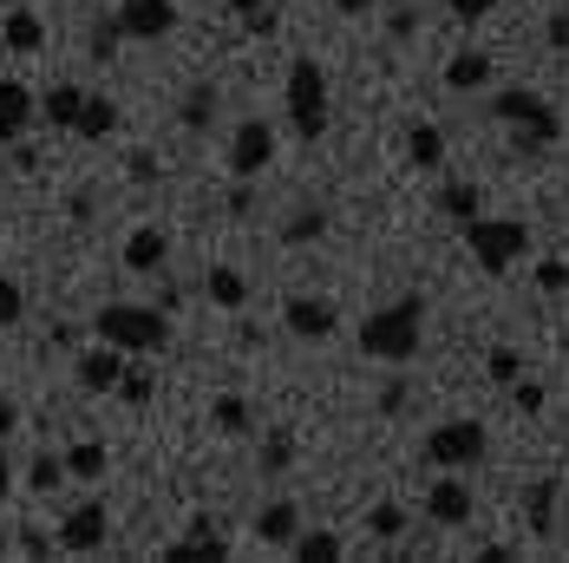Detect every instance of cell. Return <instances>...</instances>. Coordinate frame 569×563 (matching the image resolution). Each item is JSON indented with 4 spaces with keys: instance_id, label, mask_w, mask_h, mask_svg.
Returning <instances> with one entry per match:
<instances>
[{
    "instance_id": "6da1fadb",
    "label": "cell",
    "mask_w": 569,
    "mask_h": 563,
    "mask_svg": "<svg viewBox=\"0 0 569 563\" xmlns=\"http://www.w3.org/2000/svg\"><path fill=\"white\" fill-rule=\"evenodd\" d=\"M419 340H426V302L419 295H399L393 308H380V315H367V328H360V354L367 360H412L419 354Z\"/></svg>"
},
{
    "instance_id": "7a4b0ae2",
    "label": "cell",
    "mask_w": 569,
    "mask_h": 563,
    "mask_svg": "<svg viewBox=\"0 0 569 563\" xmlns=\"http://www.w3.org/2000/svg\"><path fill=\"white\" fill-rule=\"evenodd\" d=\"M92 335L112 340L118 354H158V347L171 340V322H164L158 308H138V302H106V308L92 315Z\"/></svg>"
},
{
    "instance_id": "3957f363",
    "label": "cell",
    "mask_w": 569,
    "mask_h": 563,
    "mask_svg": "<svg viewBox=\"0 0 569 563\" xmlns=\"http://www.w3.org/2000/svg\"><path fill=\"white\" fill-rule=\"evenodd\" d=\"M282 99H288V125H295L301 138H321V131H328V72H321L308 53L288 59Z\"/></svg>"
},
{
    "instance_id": "277c9868",
    "label": "cell",
    "mask_w": 569,
    "mask_h": 563,
    "mask_svg": "<svg viewBox=\"0 0 569 563\" xmlns=\"http://www.w3.org/2000/svg\"><path fill=\"white\" fill-rule=\"evenodd\" d=\"M465 243H471V256H478L485 276H505L517 256L530 249V224L523 217H471L465 224Z\"/></svg>"
},
{
    "instance_id": "5b68a950",
    "label": "cell",
    "mask_w": 569,
    "mask_h": 563,
    "mask_svg": "<svg viewBox=\"0 0 569 563\" xmlns=\"http://www.w3.org/2000/svg\"><path fill=\"white\" fill-rule=\"evenodd\" d=\"M491 118H498V125H511L517 145H530V151H543V145H557V138H563V118L550 112L537 92H523V86L498 92V99H491Z\"/></svg>"
},
{
    "instance_id": "8992f818",
    "label": "cell",
    "mask_w": 569,
    "mask_h": 563,
    "mask_svg": "<svg viewBox=\"0 0 569 563\" xmlns=\"http://www.w3.org/2000/svg\"><path fill=\"white\" fill-rule=\"evenodd\" d=\"M478 458H485V426L478 419H446V426L426 433V465H439V472H471Z\"/></svg>"
},
{
    "instance_id": "52a82bcc",
    "label": "cell",
    "mask_w": 569,
    "mask_h": 563,
    "mask_svg": "<svg viewBox=\"0 0 569 563\" xmlns=\"http://www.w3.org/2000/svg\"><path fill=\"white\" fill-rule=\"evenodd\" d=\"M276 158V131L262 118H242L229 131V177H262V165Z\"/></svg>"
},
{
    "instance_id": "ba28073f",
    "label": "cell",
    "mask_w": 569,
    "mask_h": 563,
    "mask_svg": "<svg viewBox=\"0 0 569 563\" xmlns=\"http://www.w3.org/2000/svg\"><path fill=\"white\" fill-rule=\"evenodd\" d=\"M106 498H86L79 511H66V524H59V544L72 551V557H92V551H106Z\"/></svg>"
},
{
    "instance_id": "9c48e42d",
    "label": "cell",
    "mask_w": 569,
    "mask_h": 563,
    "mask_svg": "<svg viewBox=\"0 0 569 563\" xmlns=\"http://www.w3.org/2000/svg\"><path fill=\"white\" fill-rule=\"evenodd\" d=\"M177 27V0H124L118 7V33L124 40H164Z\"/></svg>"
},
{
    "instance_id": "30bf717a",
    "label": "cell",
    "mask_w": 569,
    "mask_h": 563,
    "mask_svg": "<svg viewBox=\"0 0 569 563\" xmlns=\"http://www.w3.org/2000/svg\"><path fill=\"white\" fill-rule=\"evenodd\" d=\"M118 374H124V354H118L112 340H99L92 354H79V360H72V381H79L86 394H112Z\"/></svg>"
},
{
    "instance_id": "8fae6325",
    "label": "cell",
    "mask_w": 569,
    "mask_h": 563,
    "mask_svg": "<svg viewBox=\"0 0 569 563\" xmlns=\"http://www.w3.org/2000/svg\"><path fill=\"white\" fill-rule=\"evenodd\" d=\"M282 322H288V335H295V340H328V335H335V302H315V295H288Z\"/></svg>"
},
{
    "instance_id": "7c38bea8",
    "label": "cell",
    "mask_w": 569,
    "mask_h": 563,
    "mask_svg": "<svg viewBox=\"0 0 569 563\" xmlns=\"http://www.w3.org/2000/svg\"><path fill=\"white\" fill-rule=\"evenodd\" d=\"M426 517H432L439 531L471 524V485H465V478H439V485L426 492Z\"/></svg>"
},
{
    "instance_id": "4fadbf2b",
    "label": "cell",
    "mask_w": 569,
    "mask_h": 563,
    "mask_svg": "<svg viewBox=\"0 0 569 563\" xmlns=\"http://www.w3.org/2000/svg\"><path fill=\"white\" fill-rule=\"evenodd\" d=\"M164 256H171V236H164L158 224H138L131 236H124V269H131V276H158Z\"/></svg>"
},
{
    "instance_id": "5bb4252c",
    "label": "cell",
    "mask_w": 569,
    "mask_h": 563,
    "mask_svg": "<svg viewBox=\"0 0 569 563\" xmlns=\"http://www.w3.org/2000/svg\"><path fill=\"white\" fill-rule=\"evenodd\" d=\"M27 118H33V92L20 79H0V145H13L27 131Z\"/></svg>"
},
{
    "instance_id": "9a60e30c",
    "label": "cell",
    "mask_w": 569,
    "mask_h": 563,
    "mask_svg": "<svg viewBox=\"0 0 569 563\" xmlns=\"http://www.w3.org/2000/svg\"><path fill=\"white\" fill-rule=\"evenodd\" d=\"M0 40H7V53H40V47H47V27H40V13L13 7L7 27H0Z\"/></svg>"
},
{
    "instance_id": "2e32d148",
    "label": "cell",
    "mask_w": 569,
    "mask_h": 563,
    "mask_svg": "<svg viewBox=\"0 0 569 563\" xmlns=\"http://www.w3.org/2000/svg\"><path fill=\"white\" fill-rule=\"evenodd\" d=\"M256 531H262V544H295V531H301V505H295V498H276V505H262Z\"/></svg>"
},
{
    "instance_id": "e0dca14e",
    "label": "cell",
    "mask_w": 569,
    "mask_h": 563,
    "mask_svg": "<svg viewBox=\"0 0 569 563\" xmlns=\"http://www.w3.org/2000/svg\"><path fill=\"white\" fill-rule=\"evenodd\" d=\"M72 131H79L86 145L112 138V131H118V106H112V99H92V92H86V106H79V118H72Z\"/></svg>"
},
{
    "instance_id": "ac0fdd59",
    "label": "cell",
    "mask_w": 569,
    "mask_h": 563,
    "mask_svg": "<svg viewBox=\"0 0 569 563\" xmlns=\"http://www.w3.org/2000/svg\"><path fill=\"white\" fill-rule=\"evenodd\" d=\"M406 158L419 170H439L446 165V131H439V125H412V131H406Z\"/></svg>"
},
{
    "instance_id": "d6986e66",
    "label": "cell",
    "mask_w": 569,
    "mask_h": 563,
    "mask_svg": "<svg viewBox=\"0 0 569 563\" xmlns=\"http://www.w3.org/2000/svg\"><path fill=\"white\" fill-rule=\"evenodd\" d=\"M446 86H452V92H478V86H491V53H452Z\"/></svg>"
},
{
    "instance_id": "ffe728a7",
    "label": "cell",
    "mask_w": 569,
    "mask_h": 563,
    "mask_svg": "<svg viewBox=\"0 0 569 563\" xmlns=\"http://www.w3.org/2000/svg\"><path fill=\"white\" fill-rule=\"evenodd\" d=\"M40 106H47V125H59V131H72V118H79V106H86V92H79V86H72V79H59L53 92H47V99H40Z\"/></svg>"
},
{
    "instance_id": "44dd1931",
    "label": "cell",
    "mask_w": 569,
    "mask_h": 563,
    "mask_svg": "<svg viewBox=\"0 0 569 563\" xmlns=\"http://www.w3.org/2000/svg\"><path fill=\"white\" fill-rule=\"evenodd\" d=\"M439 210L465 229L471 217H485V197H478V184H446V190H439Z\"/></svg>"
},
{
    "instance_id": "7402d4cb",
    "label": "cell",
    "mask_w": 569,
    "mask_h": 563,
    "mask_svg": "<svg viewBox=\"0 0 569 563\" xmlns=\"http://www.w3.org/2000/svg\"><path fill=\"white\" fill-rule=\"evenodd\" d=\"M210 426H217L223 439H236V433H249V426H256V413H249V399H242V394H223L217 406H210Z\"/></svg>"
},
{
    "instance_id": "603a6c76",
    "label": "cell",
    "mask_w": 569,
    "mask_h": 563,
    "mask_svg": "<svg viewBox=\"0 0 569 563\" xmlns=\"http://www.w3.org/2000/svg\"><path fill=\"white\" fill-rule=\"evenodd\" d=\"M177 118H183V131H210L217 125V86H190Z\"/></svg>"
},
{
    "instance_id": "cb8c5ba5",
    "label": "cell",
    "mask_w": 569,
    "mask_h": 563,
    "mask_svg": "<svg viewBox=\"0 0 569 563\" xmlns=\"http://www.w3.org/2000/svg\"><path fill=\"white\" fill-rule=\"evenodd\" d=\"M295 563H341L335 531H295Z\"/></svg>"
},
{
    "instance_id": "d4e9b609",
    "label": "cell",
    "mask_w": 569,
    "mask_h": 563,
    "mask_svg": "<svg viewBox=\"0 0 569 563\" xmlns=\"http://www.w3.org/2000/svg\"><path fill=\"white\" fill-rule=\"evenodd\" d=\"M66 478H106V446L99 439H79L66 452Z\"/></svg>"
},
{
    "instance_id": "484cf974",
    "label": "cell",
    "mask_w": 569,
    "mask_h": 563,
    "mask_svg": "<svg viewBox=\"0 0 569 563\" xmlns=\"http://www.w3.org/2000/svg\"><path fill=\"white\" fill-rule=\"evenodd\" d=\"M210 302L217 308H242L249 302V282L236 276V269H210Z\"/></svg>"
},
{
    "instance_id": "4316f807",
    "label": "cell",
    "mask_w": 569,
    "mask_h": 563,
    "mask_svg": "<svg viewBox=\"0 0 569 563\" xmlns=\"http://www.w3.org/2000/svg\"><path fill=\"white\" fill-rule=\"evenodd\" d=\"M321 229H328V217H321V210H295V217L282 224V243H288V249H301V243H315Z\"/></svg>"
},
{
    "instance_id": "83f0119b",
    "label": "cell",
    "mask_w": 569,
    "mask_h": 563,
    "mask_svg": "<svg viewBox=\"0 0 569 563\" xmlns=\"http://www.w3.org/2000/svg\"><path fill=\"white\" fill-rule=\"evenodd\" d=\"M112 394L124 399V406H151V394H158V381H151V374H138V367H124Z\"/></svg>"
},
{
    "instance_id": "f1b7e54d",
    "label": "cell",
    "mask_w": 569,
    "mask_h": 563,
    "mask_svg": "<svg viewBox=\"0 0 569 563\" xmlns=\"http://www.w3.org/2000/svg\"><path fill=\"white\" fill-rule=\"evenodd\" d=\"M367 531L393 544L399 531H406V505H393V498H387V505H373V511H367Z\"/></svg>"
},
{
    "instance_id": "f546056e",
    "label": "cell",
    "mask_w": 569,
    "mask_h": 563,
    "mask_svg": "<svg viewBox=\"0 0 569 563\" xmlns=\"http://www.w3.org/2000/svg\"><path fill=\"white\" fill-rule=\"evenodd\" d=\"M27 485H33V492H59V485H66V458L40 452V458H33V472H27Z\"/></svg>"
},
{
    "instance_id": "4dcf8cb0",
    "label": "cell",
    "mask_w": 569,
    "mask_h": 563,
    "mask_svg": "<svg viewBox=\"0 0 569 563\" xmlns=\"http://www.w3.org/2000/svg\"><path fill=\"white\" fill-rule=\"evenodd\" d=\"M485 374H491L498 387H511L517 374H523V360H517V347H491V354H485Z\"/></svg>"
},
{
    "instance_id": "1f68e13d",
    "label": "cell",
    "mask_w": 569,
    "mask_h": 563,
    "mask_svg": "<svg viewBox=\"0 0 569 563\" xmlns=\"http://www.w3.org/2000/svg\"><path fill=\"white\" fill-rule=\"evenodd\" d=\"M550 505H557V485L537 478V485H530V524H537V531H550Z\"/></svg>"
},
{
    "instance_id": "d6a6232c",
    "label": "cell",
    "mask_w": 569,
    "mask_h": 563,
    "mask_svg": "<svg viewBox=\"0 0 569 563\" xmlns=\"http://www.w3.org/2000/svg\"><path fill=\"white\" fill-rule=\"evenodd\" d=\"M295 465V439L288 433H269V446H262V472H288Z\"/></svg>"
},
{
    "instance_id": "836d02e7",
    "label": "cell",
    "mask_w": 569,
    "mask_h": 563,
    "mask_svg": "<svg viewBox=\"0 0 569 563\" xmlns=\"http://www.w3.org/2000/svg\"><path fill=\"white\" fill-rule=\"evenodd\" d=\"M223 557V551H210V544H190V537H183V544H164V563H217Z\"/></svg>"
},
{
    "instance_id": "e575fe53",
    "label": "cell",
    "mask_w": 569,
    "mask_h": 563,
    "mask_svg": "<svg viewBox=\"0 0 569 563\" xmlns=\"http://www.w3.org/2000/svg\"><path fill=\"white\" fill-rule=\"evenodd\" d=\"M27 315V295H20V282H0V328H13Z\"/></svg>"
},
{
    "instance_id": "d590c367",
    "label": "cell",
    "mask_w": 569,
    "mask_h": 563,
    "mask_svg": "<svg viewBox=\"0 0 569 563\" xmlns=\"http://www.w3.org/2000/svg\"><path fill=\"white\" fill-rule=\"evenodd\" d=\"M537 288H543V295H563V288H569V263H557V256H550V263H537Z\"/></svg>"
},
{
    "instance_id": "8d00e7d4",
    "label": "cell",
    "mask_w": 569,
    "mask_h": 563,
    "mask_svg": "<svg viewBox=\"0 0 569 563\" xmlns=\"http://www.w3.org/2000/svg\"><path fill=\"white\" fill-rule=\"evenodd\" d=\"M118 40H124V33H118V20H99V27H92V59H112Z\"/></svg>"
},
{
    "instance_id": "74e56055",
    "label": "cell",
    "mask_w": 569,
    "mask_h": 563,
    "mask_svg": "<svg viewBox=\"0 0 569 563\" xmlns=\"http://www.w3.org/2000/svg\"><path fill=\"white\" fill-rule=\"evenodd\" d=\"M511 399H517V413H543V387H530L523 374L511 381Z\"/></svg>"
},
{
    "instance_id": "f35d334b",
    "label": "cell",
    "mask_w": 569,
    "mask_h": 563,
    "mask_svg": "<svg viewBox=\"0 0 569 563\" xmlns=\"http://www.w3.org/2000/svg\"><path fill=\"white\" fill-rule=\"evenodd\" d=\"M543 40H550L557 53H569V7H557V13H550V27H543Z\"/></svg>"
},
{
    "instance_id": "ab89813d",
    "label": "cell",
    "mask_w": 569,
    "mask_h": 563,
    "mask_svg": "<svg viewBox=\"0 0 569 563\" xmlns=\"http://www.w3.org/2000/svg\"><path fill=\"white\" fill-rule=\"evenodd\" d=\"M446 7H452V20H465V27H471V20H485L498 0H446Z\"/></svg>"
},
{
    "instance_id": "60d3db41",
    "label": "cell",
    "mask_w": 569,
    "mask_h": 563,
    "mask_svg": "<svg viewBox=\"0 0 569 563\" xmlns=\"http://www.w3.org/2000/svg\"><path fill=\"white\" fill-rule=\"evenodd\" d=\"M124 170H131V184H151V177H158V158H151V151H131Z\"/></svg>"
},
{
    "instance_id": "b9f144b4",
    "label": "cell",
    "mask_w": 569,
    "mask_h": 563,
    "mask_svg": "<svg viewBox=\"0 0 569 563\" xmlns=\"http://www.w3.org/2000/svg\"><path fill=\"white\" fill-rule=\"evenodd\" d=\"M256 210V190H249V177H236V190H229V217H249Z\"/></svg>"
},
{
    "instance_id": "7bdbcfd3",
    "label": "cell",
    "mask_w": 569,
    "mask_h": 563,
    "mask_svg": "<svg viewBox=\"0 0 569 563\" xmlns=\"http://www.w3.org/2000/svg\"><path fill=\"white\" fill-rule=\"evenodd\" d=\"M399 406H406V381H387L380 387V413H399Z\"/></svg>"
},
{
    "instance_id": "ee69618b",
    "label": "cell",
    "mask_w": 569,
    "mask_h": 563,
    "mask_svg": "<svg viewBox=\"0 0 569 563\" xmlns=\"http://www.w3.org/2000/svg\"><path fill=\"white\" fill-rule=\"evenodd\" d=\"M47 551H53V544H47L40 531H27V537H20V557H47Z\"/></svg>"
},
{
    "instance_id": "f6af8a7d",
    "label": "cell",
    "mask_w": 569,
    "mask_h": 563,
    "mask_svg": "<svg viewBox=\"0 0 569 563\" xmlns=\"http://www.w3.org/2000/svg\"><path fill=\"white\" fill-rule=\"evenodd\" d=\"M13 426H20V406H13V399L0 394V439H7V433H13Z\"/></svg>"
},
{
    "instance_id": "bcb514c9",
    "label": "cell",
    "mask_w": 569,
    "mask_h": 563,
    "mask_svg": "<svg viewBox=\"0 0 569 563\" xmlns=\"http://www.w3.org/2000/svg\"><path fill=\"white\" fill-rule=\"evenodd\" d=\"M380 0H335V13H347V20H360V13H373Z\"/></svg>"
},
{
    "instance_id": "7dc6e473",
    "label": "cell",
    "mask_w": 569,
    "mask_h": 563,
    "mask_svg": "<svg viewBox=\"0 0 569 563\" xmlns=\"http://www.w3.org/2000/svg\"><path fill=\"white\" fill-rule=\"evenodd\" d=\"M412 27H419L412 13H393V20H387V33H393V40H412Z\"/></svg>"
},
{
    "instance_id": "c3c4849f",
    "label": "cell",
    "mask_w": 569,
    "mask_h": 563,
    "mask_svg": "<svg viewBox=\"0 0 569 563\" xmlns=\"http://www.w3.org/2000/svg\"><path fill=\"white\" fill-rule=\"evenodd\" d=\"M256 7H269V0H229V13L242 20V13H256Z\"/></svg>"
},
{
    "instance_id": "681fc988",
    "label": "cell",
    "mask_w": 569,
    "mask_h": 563,
    "mask_svg": "<svg viewBox=\"0 0 569 563\" xmlns=\"http://www.w3.org/2000/svg\"><path fill=\"white\" fill-rule=\"evenodd\" d=\"M7 492H13V465L0 458V498H7Z\"/></svg>"
},
{
    "instance_id": "f907efd6",
    "label": "cell",
    "mask_w": 569,
    "mask_h": 563,
    "mask_svg": "<svg viewBox=\"0 0 569 563\" xmlns=\"http://www.w3.org/2000/svg\"><path fill=\"white\" fill-rule=\"evenodd\" d=\"M7 551H13V544H7V531H0V557H7Z\"/></svg>"
}]
</instances>
